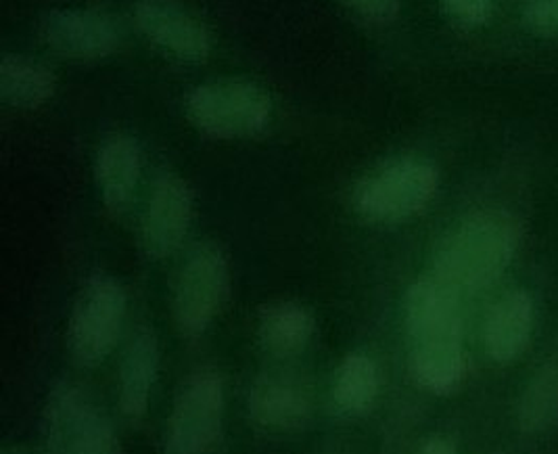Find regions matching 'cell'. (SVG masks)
<instances>
[{
    "instance_id": "23",
    "label": "cell",
    "mask_w": 558,
    "mask_h": 454,
    "mask_svg": "<svg viewBox=\"0 0 558 454\" xmlns=\"http://www.w3.org/2000/svg\"><path fill=\"white\" fill-rule=\"evenodd\" d=\"M341 2L348 9H352L355 15L373 24L391 22L398 15L402 4V0H341Z\"/></svg>"
},
{
    "instance_id": "16",
    "label": "cell",
    "mask_w": 558,
    "mask_h": 454,
    "mask_svg": "<svg viewBox=\"0 0 558 454\" xmlns=\"http://www.w3.org/2000/svg\"><path fill=\"white\" fill-rule=\"evenodd\" d=\"M57 76L43 61L17 52L0 59V99L15 109H38L51 101Z\"/></svg>"
},
{
    "instance_id": "1",
    "label": "cell",
    "mask_w": 558,
    "mask_h": 454,
    "mask_svg": "<svg viewBox=\"0 0 558 454\" xmlns=\"http://www.w3.org/2000/svg\"><path fill=\"white\" fill-rule=\"evenodd\" d=\"M523 227L507 210H480L450 228L433 253V275L458 294H475L502 277L519 252Z\"/></svg>"
},
{
    "instance_id": "22",
    "label": "cell",
    "mask_w": 558,
    "mask_h": 454,
    "mask_svg": "<svg viewBox=\"0 0 558 454\" xmlns=\"http://www.w3.org/2000/svg\"><path fill=\"white\" fill-rule=\"evenodd\" d=\"M448 17L460 27H482L494 13V0H441Z\"/></svg>"
},
{
    "instance_id": "24",
    "label": "cell",
    "mask_w": 558,
    "mask_h": 454,
    "mask_svg": "<svg viewBox=\"0 0 558 454\" xmlns=\"http://www.w3.org/2000/svg\"><path fill=\"white\" fill-rule=\"evenodd\" d=\"M418 454H457V446L452 440H448L444 435H435L423 444Z\"/></svg>"
},
{
    "instance_id": "25",
    "label": "cell",
    "mask_w": 558,
    "mask_h": 454,
    "mask_svg": "<svg viewBox=\"0 0 558 454\" xmlns=\"http://www.w3.org/2000/svg\"><path fill=\"white\" fill-rule=\"evenodd\" d=\"M2 454H27L24 449H20V446H13V449H4Z\"/></svg>"
},
{
    "instance_id": "18",
    "label": "cell",
    "mask_w": 558,
    "mask_h": 454,
    "mask_svg": "<svg viewBox=\"0 0 558 454\" xmlns=\"http://www.w3.org/2000/svg\"><path fill=\"white\" fill-rule=\"evenodd\" d=\"M410 373L432 394H452L466 375V356L462 342L414 344L410 354Z\"/></svg>"
},
{
    "instance_id": "14",
    "label": "cell",
    "mask_w": 558,
    "mask_h": 454,
    "mask_svg": "<svg viewBox=\"0 0 558 454\" xmlns=\"http://www.w3.org/2000/svg\"><path fill=\"white\" fill-rule=\"evenodd\" d=\"M532 296L523 289H512L494 303L483 323V348L500 365L517 360L525 353L533 333Z\"/></svg>"
},
{
    "instance_id": "3",
    "label": "cell",
    "mask_w": 558,
    "mask_h": 454,
    "mask_svg": "<svg viewBox=\"0 0 558 454\" xmlns=\"http://www.w3.org/2000/svg\"><path fill=\"white\" fill-rule=\"evenodd\" d=\"M186 118L211 139L234 141L264 132L272 122V97L252 80H211L184 99Z\"/></svg>"
},
{
    "instance_id": "6",
    "label": "cell",
    "mask_w": 558,
    "mask_h": 454,
    "mask_svg": "<svg viewBox=\"0 0 558 454\" xmlns=\"http://www.w3.org/2000/svg\"><path fill=\"white\" fill-rule=\"evenodd\" d=\"M126 314L128 294L118 278L95 275L84 283L68 323V344L80 365H99L113 353Z\"/></svg>"
},
{
    "instance_id": "17",
    "label": "cell",
    "mask_w": 558,
    "mask_h": 454,
    "mask_svg": "<svg viewBox=\"0 0 558 454\" xmlns=\"http://www.w3.org/2000/svg\"><path fill=\"white\" fill-rule=\"evenodd\" d=\"M316 333L314 314L300 302L266 303L259 310L257 335L268 353L291 356L302 353Z\"/></svg>"
},
{
    "instance_id": "5",
    "label": "cell",
    "mask_w": 558,
    "mask_h": 454,
    "mask_svg": "<svg viewBox=\"0 0 558 454\" xmlns=\"http://www.w3.org/2000/svg\"><path fill=\"white\" fill-rule=\"evenodd\" d=\"M230 291L227 253L211 241L193 246L172 283V316L180 335L195 339L214 325Z\"/></svg>"
},
{
    "instance_id": "10",
    "label": "cell",
    "mask_w": 558,
    "mask_h": 454,
    "mask_svg": "<svg viewBox=\"0 0 558 454\" xmlns=\"http://www.w3.org/2000/svg\"><path fill=\"white\" fill-rule=\"evenodd\" d=\"M195 214L189 182L178 175H161L141 218V246L153 260H166L182 248Z\"/></svg>"
},
{
    "instance_id": "12",
    "label": "cell",
    "mask_w": 558,
    "mask_h": 454,
    "mask_svg": "<svg viewBox=\"0 0 558 454\" xmlns=\"http://www.w3.org/2000/svg\"><path fill=\"white\" fill-rule=\"evenodd\" d=\"M314 408L312 387L293 373H270L257 379L250 392V415L259 428L287 431L300 428Z\"/></svg>"
},
{
    "instance_id": "20",
    "label": "cell",
    "mask_w": 558,
    "mask_h": 454,
    "mask_svg": "<svg viewBox=\"0 0 558 454\" xmlns=\"http://www.w3.org/2000/svg\"><path fill=\"white\" fill-rule=\"evenodd\" d=\"M517 423L525 433L558 428V362L539 367L527 381L517 404Z\"/></svg>"
},
{
    "instance_id": "19",
    "label": "cell",
    "mask_w": 558,
    "mask_h": 454,
    "mask_svg": "<svg viewBox=\"0 0 558 454\" xmlns=\"http://www.w3.org/2000/svg\"><path fill=\"white\" fill-rule=\"evenodd\" d=\"M381 375L377 362L364 353L348 354L332 379V401L348 415L366 413L379 396Z\"/></svg>"
},
{
    "instance_id": "8",
    "label": "cell",
    "mask_w": 558,
    "mask_h": 454,
    "mask_svg": "<svg viewBox=\"0 0 558 454\" xmlns=\"http://www.w3.org/2000/svg\"><path fill=\"white\" fill-rule=\"evenodd\" d=\"M132 20L155 49L182 63H202L214 51L209 27L177 0H138Z\"/></svg>"
},
{
    "instance_id": "4",
    "label": "cell",
    "mask_w": 558,
    "mask_h": 454,
    "mask_svg": "<svg viewBox=\"0 0 558 454\" xmlns=\"http://www.w3.org/2000/svg\"><path fill=\"white\" fill-rule=\"evenodd\" d=\"M43 454H122L111 419L76 383L54 385L43 410Z\"/></svg>"
},
{
    "instance_id": "2",
    "label": "cell",
    "mask_w": 558,
    "mask_h": 454,
    "mask_svg": "<svg viewBox=\"0 0 558 454\" xmlns=\"http://www.w3.org/2000/svg\"><path fill=\"white\" fill-rule=\"evenodd\" d=\"M439 172L429 159L404 155L371 170L355 184L354 210L368 223L398 225L414 218L433 202Z\"/></svg>"
},
{
    "instance_id": "15",
    "label": "cell",
    "mask_w": 558,
    "mask_h": 454,
    "mask_svg": "<svg viewBox=\"0 0 558 454\" xmlns=\"http://www.w3.org/2000/svg\"><path fill=\"white\" fill-rule=\"evenodd\" d=\"M159 371V342L155 331L141 327L130 339L118 375V403L130 421H141L151 403Z\"/></svg>"
},
{
    "instance_id": "13",
    "label": "cell",
    "mask_w": 558,
    "mask_h": 454,
    "mask_svg": "<svg viewBox=\"0 0 558 454\" xmlns=\"http://www.w3.org/2000/svg\"><path fill=\"white\" fill-rule=\"evenodd\" d=\"M143 175V150L130 134L105 139L95 159V180L105 207L122 214L132 202Z\"/></svg>"
},
{
    "instance_id": "11",
    "label": "cell",
    "mask_w": 558,
    "mask_h": 454,
    "mask_svg": "<svg viewBox=\"0 0 558 454\" xmlns=\"http://www.w3.org/2000/svg\"><path fill=\"white\" fill-rule=\"evenodd\" d=\"M460 294L433 273L416 278L404 298V321L414 344L462 342Z\"/></svg>"
},
{
    "instance_id": "7",
    "label": "cell",
    "mask_w": 558,
    "mask_h": 454,
    "mask_svg": "<svg viewBox=\"0 0 558 454\" xmlns=\"http://www.w3.org/2000/svg\"><path fill=\"white\" fill-rule=\"evenodd\" d=\"M225 406V381L220 373L211 369L191 373L180 383L166 423V454L209 453L222 433Z\"/></svg>"
},
{
    "instance_id": "9",
    "label": "cell",
    "mask_w": 558,
    "mask_h": 454,
    "mask_svg": "<svg viewBox=\"0 0 558 454\" xmlns=\"http://www.w3.org/2000/svg\"><path fill=\"white\" fill-rule=\"evenodd\" d=\"M40 36L61 57L95 61L120 51L124 27L118 17L102 9H59L45 15Z\"/></svg>"
},
{
    "instance_id": "21",
    "label": "cell",
    "mask_w": 558,
    "mask_h": 454,
    "mask_svg": "<svg viewBox=\"0 0 558 454\" xmlns=\"http://www.w3.org/2000/svg\"><path fill=\"white\" fill-rule=\"evenodd\" d=\"M521 17L533 34L558 40V0H525Z\"/></svg>"
}]
</instances>
